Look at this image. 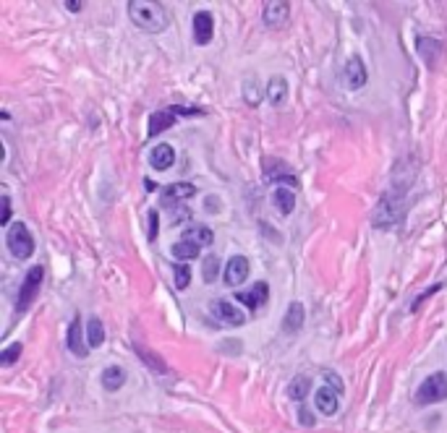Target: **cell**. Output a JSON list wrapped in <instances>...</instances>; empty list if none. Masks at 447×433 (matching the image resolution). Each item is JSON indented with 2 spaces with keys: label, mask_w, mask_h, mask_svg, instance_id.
Segmentation results:
<instances>
[{
  "label": "cell",
  "mask_w": 447,
  "mask_h": 433,
  "mask_svg": "<svg viewBox=\"0 0 447 433\" xmlns=\"http://www.w3.org/2000/svg\"><path fill=\"white\" fill-rule=\"evenodd\" d=\"M439 287H442V285H434V287H429V290H426L424 295H418V298H416V303H414V311H416V308H418V305H421V303H424V300H426V298H429V295L437 293Z\"/></svg>",
  "instance_id": "d6a6232c"
},
{
  "label": "cell",
  "mask_w": 447,
  "mask_h": 433,
  "mask_svg": "<svg viewBox=\"0 0 447 433\" xmlns=\"http://www.w3.org/2000/svg\"><path fill=\"white\" fill-rule=\"evenodd\" d=\"M11 222V198L3 196V216H0V225H8Z\"/></svg>",
  "instance_id": "4dcf8cb0"
},
{
  "label": "cell",
  "mask_w": 447,
  "mask_h": 433,
  "mask_svg": "<svg viewBox=\"0 0 447 433\" xmlns=\"http://www.w3.org/2000/svg\"><path fill=\"white\" fill-rule=\"evenodd\" d=\"M199 246L197 243H188V240H178L170 253H173V259H178V264H188V261L199 259Z\"/></svg>",
  "instance_id": "ffe728a7"
},
{
  "label": "cell",
  "mask_w": 447,
  "mask_h": 433,
  "mask_svg": "<svg viewBox=\"0 0 447 433\" xmlns=\"http://www.w3.org/2000/svg\"><path fill=\"white\" fill-rule=\"evenodd\" d=\"M267 298H270V287H267L264 282H257L251 290L236 295V300H241V303L246 305V308H251V311H259V308L267 303Z\"/></svg>",
  "instance_id": "9c48e42d"
},
{
  "label": "cell",
  "mask_w": 447,
  "mask_h": 433,
  "mask_svg": "<svg viewBox=\"0 0 447 433\" xmlns=\"http://www.w3.org/2000/svg\"><path fill=\"white\" fill-rule=\"evenodd\" d=\"M264 170H267V180H285V183L295 185V173L288 164L277 162V160H273V162L267 160V162H264Z\"/></svg>",
  "instance_id": "2e32d148"
},
{
  "label": "cell",
  "mask_w": 447,
  "mask_h": 433,
  "mask_svg": "<svg viewBox=\"0 0 447 433\" xmlns=\"http://www.w3.org/2000/svg\"><path fill=\"white\" fill-rule=\"evenodd\" d=\"M204 280H207V285L209 282H215L218 280V271H220V259L218 256H209L207 261H204Z\"/></svg>",
  "instance_id": "4316f807"
},
{
  "label": "cell",
  "mask_w": 447,
  "mask_h": 433,
  "mask_svg": "<svg viewBox=\"0 0 447 433\" xmlns=\"http://www.w3.org/2000/svg\"><path fill=\"white\" fill-rule=\"evenodd\" d=\"M447 400V373H432L426 376L424 384L416 391V405L426 407V405H434V402H445Z\"/></svg>",
  "instance_id": "7a4b0ae2"
},
{
  "label": "cell",
  "mask_w": 447,
  "mask_h": 433,
  "mask_svg": "<svg viewBox=\"0 0 447 433\" xmlns=\"http://www.w3.org/2000/svg\"><path fill=\"white\" fill-rule=\"evenodd\" d=\"M243 97L249 105H259V87H257V78H246L243 81Z\"/></svg>",
  "instance_id": "484cf974"
},
{
  "label": "cell",
  "mask_w": 447,
  "mask_h": 433,
  "mask_svg": "<svg viewBox=\"0 0 447 433\" xmlns=\"http://www.w3.org/2000/svg\"><path fill=\"white\" fill-rule=\"evenodd\" d=\"M309 389H311L309 379H306V376H295V379L291 381V389H288V394H291L295 402H301L306 397V391H309Z\"/></svg>",
  "instance_id": "cb8c5ba5"
},
{
  "label": "cell",
  "mask_w": 447,
  "mask_h": 433,
  "mask_svg": "<svg viewBox=\"0 0 447 433\" xmlns=\"http://www.w3.org/2000/svg\"><path fill=\"white\" fill-rule=\"evenodd\" d=\"M304 326V305L301 303H291L288 311H285V319H283V332L285 334H293Z\"/></svg>",
  "instance_id": "e0dca14e"
},
{
  "label": "cell",
  "mask_w": 447,
  "mask_h": 433,
  "mask_svg": "<svg viewBox=\"0 0 447 433\" xmlns=\"http://www.w3.org/2000/svg\"><path fill=\"white\" fill-rule=\"evenodd\" d=\"M212 26H215V22H212V16L207 11H199L194 16V40H197V44H209L212 34H215Z\"/></svg>",
  "instance_id": "5bb4252c"
},
{
  "label": "cell",
  "mask_w": 447,
  "mask_h": 433,
  "mask_svg": "<svg viewBox=\"0 0 447 433\" xmlns=\"http://www.w3.org/2000/svg\"><path fill=\"white\" fill-rule=\"evenodd\" d=\"M123 384H126V371L120 366H110V368L102 371V387L108 391H118Z\"/></svg>",
  "instance_id": "44dd1931"
},
{
  "label": "cell",
  "mask_w": 447,
  "mask_h": 433,
  "mask_svg": "<svg viewBox=\"0 0 447 433\" xmlns=\"http://www.w3.org/2000/svg\"><path fill=\"white\" fill-rule=\"evenodd\" d=\"M249 280V259L246 256H233L225 266V285L228 287H238Z\"/></svg>",
  "instance_id": "52a82bcc"
},
{
  "label": "cell",
  "mask_w": 447,
  "mask_h": 433,
  "mask_svg": "<svg viewBox=\"0 0 447 433\" xmlns=\"http://www.w3.org/2000/svg\"><path fill=\"white\" fill-rule=\"evenodd\" d=\"M209 311H212V316H215L218 321H222V324H230V326H243V324H246V316H243V311H241L238 305L230 303V300H215Z\"/></svg>",
  "instance_id": "8992f818"
},
{
  "label": "cell",
  "mask_w": 447,
  "mask_h": 433,
  "mask_svg": "<svg viewBox=\"0 0 447 433\" xmlns=\"http://www.w3.org/2000/svg\"><path fill=\"white\" fill-rule=\"evenodd\" d=\"M87 342L89 347H99L105 342V326H102V321H99L97 316H92L87 321Z\"/></svg>",
  "instance_id": "603a6c76"
},
{
  "label": "cell",
  "mask_w": 447,
  "mask_h": 433,
  "mask_svg": "<svg viewBox=\"0 0 447 433\" xmlns=\"http://www.w3.org/2000/svg\"><path fill=\"white\" fill-rule=\"evenodd\" d=\"M173 277H175V287H178V290H186L188 282H191V269H188V264H175Z\"/></svg>",
  "instance_id": "d4e9b609"
},
{
  "label": "cell",
  "mask_w": 447,
  "mask_h": 433,
  "mask_svg": "<svg viewBox=\"0 0 447 433\" xmlns=\"http://www.w3.org/2000/svg\"><path fill=\"white\" fill-rule=\"evenodd\" d=\"M366 84V65L361 60L359 55H353L348 58V63H346V87L348 89H361Z\"/></svg>",
  "instance_id": "30bf717a"
},
{
  "label": "cell",
  "mask_w": 447,
  "mask_h": 433,
  "mask_svg": "<svg viewBox=\"0 0 447 433\" xmlns=\"http://www.w3.org/2000/svg\"><path fill=\"white\" fill-rule=\"evenodd\" d=\"M314 402H316V407H319L322 415H335V412L340 410V394L335 389H330V387L316 389Z\"/></svg>",
  "instance_id": "4fadbf2b"
},
{
  "label": "cell",
  "mask_w": 447,
  "mask_h": 433,
  "mask_svg": "<svg viewBox=\"0 0 447 433\" xmlns=\"http://www.w3.org/2000/svg\"><path fill=\"white\" fill-rule=\"evenodd\" d=\"M322 376H325V381H327V387H330V389H335V391H338V394H343V381H340L338 373H332V371H325Z\"/></svg>",
  "instance_id": "f1b7e54d"
},
{
  "label": "cell",
  "mask_w": 447,
  "mask_h": 433,
  "mask_svg": "<svg viewBox=\"0 0 447 433\" xmlns=\"http://www.w3.org/2000/svg\"><path fill=\"white\" fill-rule=\"evenodd\" d=\"M66 8H68V11L79 13V11H81V8H84V3H76V0H68V3H66Z\"/></svg>",
  "instance_id": "e575fe53"
},
{
  "label": "cell",
  "mask_w": 447,
  "mask_h": 433,
  "mask_svg": "<svg viewBox=\"0 0 447 433\" xmlns=\"http://www.w3.org/2000/svg\"><path fill=\"white\" fill-rule=\"evenodd\" d=\"M129 16L139 29L149 34L168 29V13H165L163 3H157V0H131L129 3Z\"/></svg>",
  "instance_id": "6da1fadb"
},
{
  "label": "cell",
  "mask_w": 447,
  "mask_h": 433,
  "mask_svg": "<svg viewBox=\"0 0 447 433\" xmlns=\"http://www.w3.org/2000/svg\"><path fill=\"white\" fill-rule=\"evenodd\" d=\"M175 162V149L170 144H157L152 152H149V164H152L157 173H165L170 170Z\"/></svg>",
  "instance_id": "8fae6325"
},
{
  "label": "cell",
  "mask_w": 447,
  "mask_h": 433,
  "mask_svg": "<svg viewBox=\"0 0 447 433\" xmlns=\"http://www.w3.org/2000/svg\"><path fill=\"white\" fill-rule=\"evenodd\" d=\"M6 246H8V251H11L16 259H29L34 253V238L32 232H29V228L22 225V222L11 225L8 232H6Z\"/></svg>",
  "instance_id": "3957f363"
},
{
  "label": "cell",
  "mask_w": 447,
  "mask_h": 433,
  "mask_svg": "<svg viewBox=\"0 0 447 433\" xmlns=\"http://www.w3.org/2000/svg\"><path fill=\"white\" fill-rule=\"evenodd\" d=\"M301 423H304V425H314V418L309 415V410H306L304 405H301Z\"/></svg>",
  "instance_id": "836d02e7"
},
{
  "label": "cell",
  "mask_w": 447,
  "mask_h": 433,
  "mask_svg": "<svg viewBox=\"0 0 447 433\" xmlns=\"http://www.w3.org/2000/svg\"><path fill=\"white\" fill-rule=\"evenodd\" d=\"M184 240H188V243H197L199 248L202 246H209L212 240H215V232L207 228V225H188L184 232Z\"/></svg>",
  "instance_id": "ac0fdd59"
},
{
  "label": "cell",
  "mask_w": 447,
  "mask_h": 433,
  "mask_svg": "<svg viewBox=\"0 0 447 433\" xmlns=\"http://www.w3.org/2000/svg\"><path fill=\"white\" fill-rule=\"evenodd\" d=\"M147 219H149V240H154L157 238V212H149Z\"/></svg>",
  "instance_id": "1f68e13d"
},
{
  "label": "cell",
  "mask_w": 447,
  "mask_h": 433,
  "mask_svg": "<svg viewBox=\"0 0 447 433\" xmlns=\"http://www.w3.org/2000/svg\"><path fill=\"white\" fill-rule=\"evenodd\" d=\"M175 115H202L199 110H184V108H168V110H157L149 115V130L147 136H157L163 133L165 128H170L175 123Z\"/></svg>",
  "instance_id": "5b68a950"
},
{
  "label": "cell",
  "mask_w": 447,
  "mask_h": 433,
  "mask_svg": "<svg viewBox=\"0 0 447 433\" xmlns=\"http://www.w3.org/2000/svg\"><path fill=\"white\" fill-rule=\"evenodd\" d=\"M42 280H44L42 266H32V269L26 271L22 290H19V303H16V311H26V308L32 305V300L37 298V290L42 287Z\"/></svg>",
  "instance_id": "277c9868"
},
{
  "label": "cell",
  "mask_w": 447,
  "mask_h": 433,
  "mask_svg": "<svg viewBox=\"0 0 447 433\" xmlns=\"http://www.w3.org/2000/svg\"><path fill=\"white\" fill-rule=\"evenodd\" d=\"M136 353H139V355L144 357V360H149V366H152L154 371H160V373H165V366H160V360H157V357L152 355V353H147V350H144V347H136Z\"/></svg>",
  "instance_id": "f546056e"
},
{
  "label": "cell",
  "mask_w": 447,
  "mask_h": 433,
  "mask_svg": "<svg viewBox=\"0 0 447 433\" xmlns=\"http://www.w3.org/2000/svg\"><path fill=\"white\" fill-rule=\"evenodd\" d=\"M68 350L76 357H87L89 347L84 345V332H81V319H74L68 326Z\"/></svg>",
  "instance_id": "9a60e30c"
},
{
  "label": "cell",
  "mask_w": 447,
  "mask_h": 433,
  "mask_svg": "<svg viewBox=\"0 0 447 433\" xmlns=\"http://www.w3.org/2000/svg\"><path fill=\"white\" fill-rule=\"evenodd\" d=\"M273 204L277 206V212H280L283 216L293 214V209H295V196H293V191H291V188H275Z\"/></svg>",
  "instance_id": "d6986e66"
},
{
  "label": "cell",
  "mask_w": 447,
  "mask_h": 433,
  "mask_svg": "<svg viewBox=\"0 0 447 433\" xmlns=\"http://www.w3.org/2000/svg\"><path fill=\"white\" fill-rule=\"evenodd\" d=\"M267 97L273 105H283L285 97H288V84H285L283 76H275L270 84H267Z\"/></svg>",
  "instance_id": "7402d4cb"
},
{
  "label": "cell",
  "mask_w": 447,
  "mask_h": 433,
  "mask_svg": "<svg viewBox=\"0 0 447 433\" xmlns=\"http://www.w3.org/2000/svg\"><path fill=\"white\" fill-rule=\"evenodd\" d=\"M194 194H197V185L194 183H173L163 191L160 201H163V206H175L181 204V201H188Z\"/></svg>",
  "instance_id": "ba28073f"
},
{
  "label": "cell",
  "mask_w": 447,
  "mask_h": 433,
  "mask_svg": "<svg viewBox=\"0 0 447 433\" xmlns=\"http://www.w3.org/2000/svg\"><path fill=\"white\" fill-rule=\"evenodd\" d=\"M288 16H291V3H285V0L267 3V6H264V13H262V19L267 26H283V24L288 22Z\"/></svg>",
  "instance_id": "7c38bea8"
},
{
  "label": "cell",
  "mask_w": 447,
  "mask_h": 433,
  "mask_svg": "<svg viewBox=\"0 0 447 433\" xmlns=\"http://www.w3.org/2000/svg\"><path fill=\"white\" fill-rule=\"evenodd\" d=\"M19 355H22V342H16V345H11L8 350H3V353H0V363H3V366H13Z\"/></svg>",
  "instance_id": "83f0119b"
}]
</instances>
